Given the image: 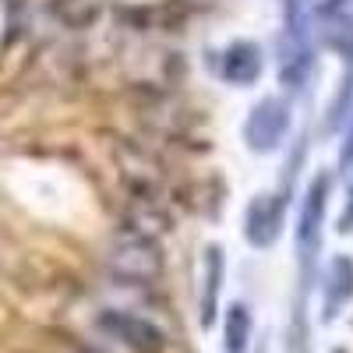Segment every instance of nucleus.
I'll list each match as a JSON object with an SVG mask.
<instances>
[{
	"instance_id": "obj_7",
	"label": "nucleus",
	"mask_w": 353,
	"mask_h": 353,
	"mask_svg": "<svg viewBox=\"0 0 353 353\" xmlns=\"http://www.w3.org/2000/svg\"><path fill=\"white\" fill-rule=\"evenodd\" d=\"M353 304V258L336 254L321 283V321H336Z\"/></svg>"
},
{
	"instance_id": "obj_1",
	"label": "nucleus",
	"mask_w": 353,
	"mask_h": 353,
	"mask_svg": "<svg viewBox=\"0 0 353 353\" xmlns=\"http://www.w3.org/2000/svg\"><path fill=\"white\" fill-rule=\"evenodd\" d=\"M329 191L332 176L318 173L304 191L297 230H293V244H297V304H293L290 325H286V350L290 353H311L307 343V297L318 283V254H321V226H325V209H329Z\"/></svg>"
},
{
	"instance_id": "obj_6",
	"label": "nucleus",
	"mask_w": 353,
	"mask_h": 353,
	"mask_svg": "<svg viewBox=\"0 0 353 353\" xmlns=\"http://www.w3.org/2000/svg\"><path fill=\"white\" fill-rule=\"evenodd\" d=\"M343 11H346V0H283V14H286L283 39L314 46L321 25Z\"/></svg>"
},
{
	"instance_id": "obj_4",
	"label": "nucleus",
	"mask_w": 353,
	"mask_h": 353,
	"mask_svg": "<svg viewBox=\"0 0 353 353\" xmlns=\"http://www.w3.org/2000/svg\"><path fill=\"white\" fill-rule=\"evenodd\" d=\"M110 269L124 283H156L163 276V251L152 237L138 233L117 244V251L110 254Z\"/></svg>"
},
{
	"instance_id": "obj_8",
	"label": "nucleus",
	"mask_w": 353,
	"mask_h": 353,
	"mask_svg": "<svg viewBox=\"0 0 353 353\" xmlns=\"http://www.w3.org/2000/svg\"><path fill=\"white\" fill-rule=\"evenodd\" d=\"M223 279H226V254L219 244H205L201 251V304H198V321L205 329L216 321L219 297H223Z\"/></svg>"
},
{
	"instance_id": "obj_9",
	"label": "nucleus",
	"mask_w": 353,
	"mask_h": 353,
	"mask_svg": "<svg viewBox=\"0 0 353 353\" xmlns=\"http://www.w3.org/2000/svg\"><path fill=\"white\" fill-rule=\"evenodd\" d=\"M261 71H265V57H261V50H258L254 43H248V39L230 43V46L223 50V57H219V74H223V81L237 85V88H251V85L261 78Z\"/></svg>"
},
{
	"instance_id": "obj_5",
	"label": "nucleus",
	"mask_w": 353,
	"mask_h": 353,
	"mask_svg": "<svg viewBox=\"0 0 353 353\" xmlns=\"http://www.w3.org/2000/svg\"><path fill=\"white\" fill-rule=\"evenodd\" d=\"M283 226H286V194L283 191H261L248 201V212H244V241L254 251L272 248L283 237Z\"/></svg>"
},
{
	"instance_id": "obj_11",
	"label": "nucleus",
	"mask_w": 353,
	"mask_h": 353,
	"mask_svg": "<svg viewBox=\"0 0 353 353\" xmlns=\"http://www.w3.org/2000/svg\"><path fill=\"white\" fill-rule=\"evenodd\" d=\"M251 332H254L251 307L241 304V301H233L226 307V321H223V346H226V353H248Z\"/></svg>"
},
{
	"instance_id": "obj_12",
	"label": "nucleus",
	"mask_w": 353,
	"mask_h": 353,
	"mask_svg": "<svg viewBox=\"0 0 353 353\" xmlns=\"http://www.w3.org/2000/svg\"><path fill=\"white\" fill-rule=\"evenodd\" d=\"M318 46L339 53L343 64H353V14L343 11V14L329 18L325 25H321V32H318Z\"/></svg>"
},
{
	"instance_id": "obj_2",
	"label": "nucleus",
	"mask_w": 353,
	"mask_h": 353,
	"mask_svg": "<svg viewBox=\"0 0 353 353\" xmlns=\"http://www.w3.org/2000/svg\"><path fill=\"white\" fill-rule=\"evenodd\" d=\"M286 134H290V103L283 96L258 99L244 121V145L258 156H269L283 149Z\"/></svg>"
},
{
	"instance_id": "obj_3",
	"label": "nucleus",
	"mask_w": 353,
	"mask_h": 353,
	"mask_svg": "<svg viewBox=\"0 0 353 353\" xmlns=\"http://www.w3.org/2000/svg\"><path fill=\"white\" fill-rule=\"evenodd\" d=\"M96 325L110 339L128 346L131 353H163L166 350V332L156 325V321L141 318V314H131V311H121V307H106V311H99Z\"/></svg>"
},
{
	"instance_id": "obj_13",
	"label": "nucleus",
	"mask_w": 353,
	"mask_h": 353,
	"mask_svg": "<svg viewBox=\"0 0 353 353\" xmlns=\"http://www.w3.org/2000/svg\"><path fill=\"white\" fill-rule=\"evenodd\" d=\"M339 166H343V173H346V170H353V117H350V128H346V134H343V149H339Z\"/></svg>"
},
{
	"instance_id": "obj_14",
	"label": "nucleus",
	"mask_w": 353,
	"mask_h": 353,
	"mask_svg": "<svg viewBox=\"0 0 353 353\" xmlns=\"http://www.w3.org/2000/svg\"><path fill=\"white\" fill-rule=\"evenodd\" d=\"M343 237L346 233H353V191H350V198H346V209H343V216H339V226H336Z\"/></svg>"
},
{
	"instance_id": "obj_10",
	"label": "nucleus",
	"mask_w": 353,
	"mask_h": 353,
	"mask_svg": "<svg viewBox=\"0 0 353 353\" xmlns=\"http://www.w3.org/2000/svg\"><path fill=\"white\" fill-rule=\"evenodd\" d=\"M311 71H314V46L283 39V46H279V81H283V88L301 92L311 78Z\"/></svg>"
}]
</instances>
